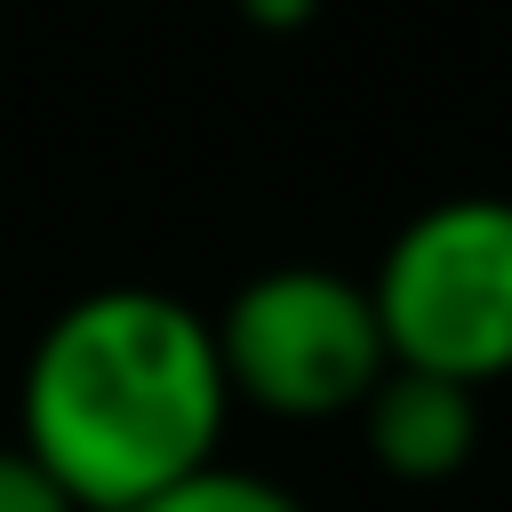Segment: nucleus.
<instances>
[{
  "instance_id": "obj_1",
  "label": "nucleus",
  "mask_w": 512,
  "mask_h": 512,
  "mask_svg": "<svg viewBox=\"0 0 512 512\" xmlns=\"http://www.w3.org/2000/svg\"><path fill=\"white\" fill-rule=\"evenodd\" d=\"M232 384L208 312L168 288L112 280L48 312L16 384V448L80 504L128 512L216 464Z\"/></svg>"
},
{
  "instance_id": "obj_2",
  "label": "nucleus",
  "mask_w": 512,
  "mask_h": 512,
  "mask_svg": "<svg viewBox=\"0 0 512 512\" xmlns=\"http://www.w3.org/2000/svg\"><path fill=\"white\" fill-rule=\"evenodd\" d=\"M368 304L392 368H424L464 392L512 376V192L424 200L384 240Z\"/></svg>"
},
{
  "instance_id": "obj_3",
  "label": "nucleus",
  "mask_w": 512,
  "mask_h": 512,
  "mask_svg": "<svg viewBox=\"0 0 512 512\" xmlns=\"http://www.w3.org/2000/svg\"><path fill=\"white\" fill-rule=\"evenodd\" d=\"M208 328H216L232 408L248 400L280 424L352 416L368 400V384L392 368L368 280L328 272V264H272V272L240 280Z\"/></svg>"
},
{
  "instance_id": "obj_4",
  "label": "nucleus",
  "mask_w": 512,
  "mask_h": 512,
  "mask_svg": "<svg viewBox=\"0 0 512 512\" xmlns=\"http://www.w3.org/2000/svg\"><path fill=\"white\" fill-rule=\"evenodd\" d=\"M352 416H360L368 464L384 480H408V488L456 480L480 448V392H464L448 376H424V368H384Z\"/></svg>"
},
{
  "instance_id": "obj_5",
  "label": "nucleus",
  "mask_w": 512,
  "mask_h": 512,
  "mask_svg": "<svg viewBox=\"0 0 512 512\" xmlns=\"http://www.w3.org/2000/svg\"><path fill=\"white\" fill-rule=\"evenodd\" d=\"M128 512H304V496L280 488L272 472H240V464L216 456V464L168 480L160 496H144V504H128Z\"/></svg>"
},
{
  "instance_id": "obj_6",
  "label": "nucleus",
  "mask_w": 512,
  "mask_h": 512,
  "mask_svg": "<svg viewBox=\"0 0 512 512\" xmlns=\"http://www.w3.org/2000/svg\"><path fill=\"white\" fill-rule=\"evenodd\" d=\"M0 512H80L16 440H0Z\"/></svg>"
},
{
  "instance_id": "obj_7",
  "label": "nucleus",
  "mask_w": 512,
  "mask_h": 512,
  "mask_svg": "<svg viewBox=\"0 0 512 512\" xmlns=\"http://www.w3.org/2000/svg\"><path fill=\"white\" fill-rule=\"evenodd\" d=\"M256 32H272V40H288V32H304L312 16H320V0H232Z\"/></svg>"
}]
</instances>
